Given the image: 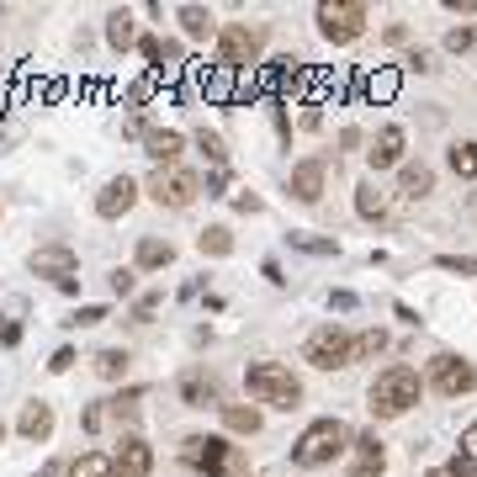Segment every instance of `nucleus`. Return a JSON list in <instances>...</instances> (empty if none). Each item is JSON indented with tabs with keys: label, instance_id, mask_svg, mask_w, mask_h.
Returning a JSON list of instances; mask_svg holds the SVG:
<instances>
[{
	"label": "nucleus",
	"instance_id": "58",
	"mask_svg": "<svg viewBox=\"0 0 477 477\" xmlns=\"http://www.w3.org/2000/svg\"><path fill=\"white\" fill-rule=\"evenodd\" d=\"M0 218H5V207H0Z\"/></svg>",
	"mask_w": 477,
	"mask_h": 477
},
{
	"label": "nucleus",
	"instance_id": "34",
	"mask_svg": "<svg viewBox=\"0 0 477 477\" xmlns=\"http://www.w3.org/2000/svg\"><path fill=\"white\" fill-rule=\"evenodd\" d=\"M477 48V27L473 22H462V27H451V32H446V54H456V59H462V54H473Z\"/></svg>",
	"mask_w": 477,
	"mask_h": 477
},
{
	"label": "nucleus",
	"instance_id": "51",
	"mask_svg": "<svg viewBox=\"0 0 477 477\" xmlns=\"http://www.w3.org/2000/svg\"><path fill=\"white\" fill-rule=\"evenodd\" d=\"M462 456H467V462H477V419L462 429Z\"/></svg>",
	"mask_w": 477,
	"mask_h": 477
},
{
	"label": "nucleus",
	"instance_id": "21",
	"mask_svg": "<svg viewBox=\"0 0 477 477\" xmlns=\"http://www.w3.org/2000/svg\"><path fill=\"white\" fill-rule=\"evenodd\" d=\"M356 218H366V223H387L393 218V191L377 186V176H366L356 186Z\"/></svg>",
	"mask_w": 477,
	"mask_h": 477
},
{
	"label": "nucleus",
	"instance_id": "35",
	"mask_svg": "<svg viewBox=\"0 0 477 477\" xmlns=\"http://www.w3.org/2000/svg\"><path fill=\"white\" fill-rule=\"evenodd\" d=\"M160 308H165V292H138L127 318H133V324H154V313H160Z\"/></svg>",
	"mask_w": 477,
	"mask_h": 477
},
{
	"label": "nucleus",
	"instance_id": "23",
	"mask_svg": "<svg viewBox=\"0 0 477 477\" xmlns=\"http://www.w3.org/2000/svg\"><path fill=\"white\" fill-rule=\"evenodd\" d=\"M218 419H223V435H244V440L265 429V409L260 403H223Z\"/></svg>",
	"mask_w": 477,
	"mask_h": 477
},
{
	"label": "nucleus",
	"instance_id": "13",
	"mask_svg": "<svg viewBox=\"0 0 477 477\" xmlns=\"http://www.w3.org/2000/svg\"><path fill=\"white\" fill-rule=\"evenodd\" d=\"M138 196H143V180H133V176H112L101 191H96V218L101 223H117V218H127L133 207H138Z\"/></svg>",
	"mask_w": 477,
	"mask_h": 477
},
{
	"label": "nucleus",
	"instance_id": "53",
	"mask_svg": "<svg viewBox=\"0 0 477 477\" xmlns=\"http://www.w3.org/2000/svg\"><path fill=\"white\" fill-rule=\"evenodd\" d=\"M451 16H477V0H440Z\"/></svg>",
	"mask_w": 477,
	"mask_h": 477
},
{
	"label": "nucleus",
	"instance_id": "30",
	"mask_svg": "<svg viewBox=\"0 0 477 477\" xmlns=\"http://www.w3.org/2000/svg\"><path fill=\"white\" fill-rule=\"evenodd\" d=\"M387 329H360L356 334V351H351V360H377V356H387Z\"/></svg>",
	"mask_w": 477,
	"mask_h": 477
},
{
	"label": "nucleus",
	"instance_id": "20",
	"mask_svg": "<svg viewBox=\"0 0 477 477\" xmlns=\"http://www.w3.org/2000/svg\"><path fill=\"white\" fill-rule=\"evenodd\" d=\"M435 191V165H424V160H403L398 165V186H393V196L398 202H424Z\"/></svg>",
	"mask_w": 477,
	"mask_h": 477
},
{
	"label": "nucleus",
	"instance_id": "14",
	"mask_svg": "<svg viewBox=\"0 0 477 477\" xmlns=\"http://www.w3.org/2000/svg\"><path fill=\"white\" fill-rule=\"evenodd\" d=\"M154 473V446L138 429H122L112 446V477H149Z\"/></svg>",
	"mask_w": 477,
	"mask_h": 477
},
{
	"label": "nucleus",
	"instance_id": "44",
	"mask_svg": "<svg viewBox=\"0 0 477 477\" xmlns=\"http://www.w3.org/2000/svg\"><path fill=\"white\" fill-rule=\"evenodd\" d=\"M74 345H59V351H54V356H48V371H54V377H64V371H69V366H74Z\"/></svg>",
	"mask_w": 477,
	"mask_h": 477
},
{
	"label": "nucleus",
	"instance_id": "6",
	"mask_svg": "<svg viewBox=\"0 0 477 477\" xmlns=\"http://www.w3.org/2000/svg\"><path fill=\"white\" fill-rule=\"evenodd\" d=\"M143 196H149L154 207H165V212H186V207H196V196H202V176L186 170V165H154V170L143 176Z\"/></svg>",
	"mask_w": 477,
	"mask_h": 477
},
{
	"label": "nucleus",
	"instance_id": "28",
	"mask_svg": "<svg viewBox=\"0 0 477 477\" xmlns=\"http://www.w3.org/2000/svg\"><path fill=\"white\" fill-rule=\"evenodd\" d=\"M64 477H112V451H80L64 467Z\"/></svg>",
	"mask_w": 477,
	"mask_h": 477
},
{
	"label": "nucleus",
	"instance_id": "18",
	"mask_svg": "<svg viewBox=\"0 0 477 477\" xmlns=\"http://www.w3.org/2000/svg\"><path fill=\"white\" fill-rule=\"evenodd\" d=\"M176 22H180V38H191V43H218V32H223L212 5H176Z\"/></svg>",
	"mask_w": 477,
	"mask_h": 477
},
{
	"label": "nucleus",
	"instance_id": "1",
	"mask_svg": "<svg viewBox=\"0 0 477 477\" xmlns=\"http://www.w3.org/2000/svg\"><path fill=\"white\" fill-rule=\"evenodd\" d=\"M419 398H424V371H419V366H409V360L382 366V371L371 377V387H366V409H371V419H403V414H414Z\"/></svg>",
	"mask_w": 477,
	"mask_h": 477
},
{
	"label": "nucleus",
	"instance_id": "39",
	"mask_svg": "<svg viewBox=\"0 0 477 477\" xmlns=\"http://www.w3.org/2000/svg\"><path fill=\"white\" fill-rule=\"evenodd\" d=\"M424 477H477V462H467V456L456 451V456H451L446 467H429V473H424Z\"/></svg>",
	"mask_w": 477,
	"mask_h": 477
},
{
	"label": "nucleus",
	"instance_id": "9",
	"mask_svg": "<svg viewBox=\"0 0 477 477\" xmlns=\"http://www.w3.org/2000/svg\"><path fill=\"white\" fill-rule=\"evenodd\" d=\"M424 387L440 398H467V393H477V366L456 351H435L424 360Z\"/></svg>",
	"mask_w": 477,
	"mask_h": 477
},
{
	"label": "nucleus",
	"instance_id": "47",
	"mask_svg": "<svg viewBox=\"0 0 477 477\" xmlns=\"http://www.w3.org/2000/svg\"><path fill=\"white\" fill-rule=\"evenodd\" d=\"M409 38H414V32H409V27H403V22H393V27H387V32H382V43H387V48H403V43H409Z\"/></svg>",
	"mask_w": 477,
	"mask_h": 477
},
{
	"label": "nucleus",
	"instance_id": "31",
	"mask_svg": "<svg viewBox=\"0 0 477 477\" xmlns=\"http://www.w3.org/2000/svg\"><path fill=\"white\" fill-rule=\"evenodd\" d=\"M366 96H371V101H393V96H398V69L382 64L377 74H366Z\"/></svg>",
	"mask_w": 477,
	"mask_h": 477
},
{
	"label": "nucleus",
	"instance_id": "50",
	"mask_svg": "<svg viewBox=\"0 0 477 477\" xmlns=\"http://www.w3.org/2000/svg\"><path fill=\"white\" fill-rule=\"evenodd\" d=\"M393 318H398L403 329H419V324H424V318H419V313L409 308V302H393Z\"/></svg>",
	"mask_w": 477,
	"mask_h": 477
},
{
	"label": "nucleus",
	"instance_id": "55",
	"mask_svg": "<svg viewBox=\"0 0 477 477\" xmlns=\"http://www.w3.org/2000/svg\"><path fill=\"white\" fill-rule=\"evenodd\" d=\"M0 440H5V419H0Z\"/></svg>",
	"mask_w": 477,
	"mask_h": 477
},
{
	"label": "nucleus",
	"instance_id": "32",
	"mask_svg": "<svg viewBox=\"0 0 477 477\" xmlns=\"http://www.w3.org/2000/svg\"><path fill=\"white\" fill-rule=\"evenodd\" d=\"M143 393H149V387H122V393H112V398H107V409H112V419H133L138 414V403H143Z\"/></svg>",
	"mask_w": 477,
	"mask_h": 477
},
{
	"label": "nucleus",
	"instance_id": "16",
	"mask_svg": "<svg viewBox=\"0 0 477 477\" xmlns=\"http://www.w3.org/2000/svg\"><path fill=\"white\" fill-rule=\"evenodd\" d=\"M27 271H32V276H48V282L59 287V282H69V276L80 271V255H74L69 244H38V249L27 255Z\"/></svg>",
	"mask_w": 477,
	"mask_h": 477
},
{
	"label": "nucleus",
	"instance_id": "17",
	"mask_svg": "<svg viewBox=\"0 0 477 477\" xmlns=\"http://www.w3.org/2000/svg\"><path fill=\"white\" fill-rule=\"evenodd\" d=\"M54 424H59V414H54L48 398H27L22 414H16V435H22L27 446H48V440H54Z\"/></svg>",
	"mask_w": 477,
	"mask_h": 477
},
{
	"label": "nucleus",
	"instance_id": "46",
	"mask_svg": "<svg viewBox=\"0 0 477 477\" xmlns=\"http://www.w3.org/2000/svg\"><path fill=\"white\" fill-rule=\"evenodd\" d=\"M360 143H366V133H360V127H340V154H356Z\"/></svg>",
	"mask_w": 477,
	"mask_h": 477
},
{
	"label": "nucleus",
	"instance_id": "10",
	"mask_svg": "<svg viewBox=\"0 0 477 477\" xmlns=\"http://www.w3.org/2000/svg\"><path fill=\"white\" fill-rule=\"evenodd\" d=\"M409 160V133L398 127V122H387V127H377L371 138H366V170L371 176H387V170H398Z\"/></svg>",
	"mask_w": 477,
	"mask_h": 477
},
{
	"label": "nucleus",
	"instance_id": "22",
	"mask_svg": "<svg viewBox=\"0 0 477 477\" xmlns=\"http://www.w3.org/2000/svg\"><path fill=\"white\" fill-rule=\"evenodd\" d=\"M186 133H176V127H149L143 133V154L154 160V165H180V154H186Z\"/></svg>",
	"mask_w": 477,
	"mask_h": 477
},
{
	"label": "nucleus",
	"instance_id": "5",
	"mask_svg": "<svg viewBox=\"0 0 477 477\" xmlns=\"http://www.w3.org/2000/svg\"><path fill=\"white\" fill-rule=\"evenodd\" d=\"M313 22H318V38L329 48H351V43L366 38V27H371V5L366 0H318L313 5Z\"/></svg>",
	"mask_w": 477,
	"mask_h": 477
},
{
	"label": "nucleus",
	"instance_id": "15",
	"mask_svg": "<svg viewBox=\"0 0 477 477\" xmlns=\"http://www.w3.org/2000/svg\"><path fill=\"white\" fill-rule=\"evenodd\" d=\"M387 473V446L377 429H356L351 456H345V477H382Z\"/></svg>",
	"mask_w": 477,
	"mask_h": 477
},
{
	"label": "nucleus",
	"instance_id": "8",
	"mask_svg": "<svg viewBox=\"0 0 477 477\" xmlns=\"http://www.w3.org/2000/svg\"><path fill=\"white\" fill-rule=\"evenodd\" d=\"M351 351H356V334L345 329V324H318L308 340H302V360L313 366V371H345V366H356L351 360Z\"/></svg>",
	"mask_w": 477,
	"mask_h": 477
},
{
	"label": "nucleus",
	"instance_id": "33",
	"mask_svg": "<svg viewBox=\"0 0 477 477\" xmlns=\"http://www.w3.org/2000/svg\"><path fill=\"white\" fill-rule=\"evenodd\" d=\"M287 244L292 249H302V255H340V238H318V234H287Z\"/></svg>",
	"mask_w": 477,
	"mask_h": 477
},
{
	"label": "nucleus",
	"instance_id": "4",
	"mask_svg": "<svg viewBox=\"0 0 477 477\" xmlns=\"http://www.w3.org/2000/svg\"><path fill=\"white\" fill-rule=\"evenodd\" d=\"M176 456L196 477H249V456L244 446H234V435H186Z\"/></svg>",
	"mask_w": 477,
	"mask_h": 477
},
{
	"label": "nucleus",
	"instance_id": "24",
	"mask_svg": "<svg viewBox=\"0 0 477 477\" xmlns=\"http://www.w3.org/2000/svg\"><path fill=\"white\" fill-rule=\"evenodd\" d=\"M91 371H96L101 382H127V371H133V351H127V345H101V351L91 356Z\"/></svg>",
	"mask_w": 477,
	"mask_h": 477
},
{
	"label": "nucleus",
	"instance_id": "25",
	"mask_svg": "<svg viewBox=\"0 0 477 477\" xmlns=\"http://www.w3.org/2000/svg\"><path fill=\"white\" fill-rule=\"evenodd\" d=\"M107 43H112V54L138 48V16H133L127 5H112V11H107Z\"/></svg>",
	"mask_w": 477,
	"mask_h": 477
},
{
	"label": "nucleus",
	"instance_id": "56",
	"mask_svg": "<svg viewBox=\"0 0 477 477\" xmlns=\"http://www.w3.org/2000/svg\"><path fill=\"white\" fill-rule=\"evenodd\" d=\"M0 133H5V112H0Z\"/></svg>",
	"mask_w": 477,
	"mask_h": 477
},
{
	"label": "nucleus",
	"instance_id": "38",
	"mask_svg": "<svg viewBox=\"0 0 477 477\" xmlns=\"http://www.w3.org/2000/svg\"><path fill=\"white\" fill-rule=\"evenodd\" d=\"M69 329H96V324H107V302H85L74 318H64Z\"/></svg>",
	"mask_w": 477,
	"mask_h": 477
},
{
	"label": "nucleus",
	"instance_id": "12",
	"mask_svg": "<svg viewBox=\"0 0 477 477\" xmlns=\"http://www.w3.org/2000/svg\"><path fill=\"white\" fill-rule=\"evenodd\" d=\"M324 191H329V160H298L292 170H287V196L302 202V207H318L324 202Z\"/></svg>",
	"mask_w": 477,
	"mask_h": 477
},
{
	"label": "nucleus",
	"instance_id": "41",
	"mask_svg": "<svg viewBox=\"0 0 477 477\" xmlns=\"http://www.w3.org/2000/svg\"><path fill=\"white\" fill-rule=\"evenodd\" d=\"M112 292H117V298H133V292H138V271H133V265H117V271H112Z\"/></svg>",
	"mask_w": 477,
	"mask_h": 477
},
{
	"label": "nucleus",
	"instance_id": "54",
	"mask_svg": "<svg viewBox=\"0 0 477 477\" xmlns=\"http://www.w3.org/2000/svg\"><path fill=\"white\" fill-rule=\"evenodd\" d=\"M302 127L313 133V127H324V112H318V101H308V112H302Z\"/></svg>",
	"mask_w": 477,
	"mask_h": 477
},
{
	"label": "nucleus",
	"instance_id": "11",
	"mask_svg": "<svg viewBox=\"0 0 477 477\" xmlns=\"http://www.w3.org/2000/svg\"><path fill=\"white\" fill-rule=\"evenodd\" d=\"M176 398L186 403V409H212V414L229 403V398H223V382H218L207 366H186V371H180L176 377Z\"/></svg>",
	"mask_w": 477,
	"mask_h": 477
},
{
	"label": "nucleus",
	"instance_id": "2",
	"mask_svg": "<svg viewBox=\"0 0 477 477\" xmlns=\"http://www.w3.org/2000/svg\"><path fill=\"white\" fill-rule=\"evenodd\" d=\"M351 440H356V429H351L345 419H334V414L308 419V424H302V435L292 440V467H298V473L334 467V462H345V456H351Z\"/></svg>",
	"mask_w": 477,
	"mask_h": 477
},
{
	"label": "nucleus",
	"instance_id": "43",
	"mask_svg": "<svg viewBox=\"0 0 477 477\" xmlns=\"http://www.w3.org/2000/svg\"><path fill=\"white\" fill-rule=\"evenodd\" d=\"M202 196H229V170H207L202 176Z\"/></svg>",
	"mask_w": 477,
	"mask_h": 477
},
{
	"label": "nucleus",
	"instance_id": "27",
	"mask_svg": "<svg viewBox=\"0 0 477 477\" xmlns=\"http://www.w3.org/2000/svg\"><path fill=\"white\" fill-rule=\"evenodd\" d=\"M196 249H202L207 260H223V255H234V229H229V223H207V229L196 234Z\"/></svg>",
	"mask_w": 477,
	"mask_h": 477
},
{
	"label": "nucleus",
	"instance_id": "3",
	"mask_svg": "<svg viewBox=\"0 0 477 477\" xmlns=\"http://www.w3.org/2000/svg\"><path fill=\"white\" fill-rule=\"evenodd\" d=\"M244 393H249V403L276 409V414H298L302 409V377L287 360H249L244 366Z\"/></svg>",
	"mask_w": 477,
	"mask_h": 477
},
{
	"label": "nucleus",
	"instance_id": "19",
	"mask_svg": "<svg viewBox=\"0 0 477 477\" xmlns=\"http://www.w3.org/2000/svg\"><path fill=\"white\" fill-rule=\"evenodd\" d=\"M176 265V244L160 234H143L138 244H133V271L138 276H154V271H170Z\"/></svg>",
	"mask_w": 477,
	"mask_h": 477
},
{
	"label": "nucleus",
	"instance_id": "49",
	"mask_svg": "<svg viewBox=\"0 0 477 477\" xmlns=\"http://www.w3.org/2000/svg\"><path fill=\"white\" fill-rule=\"evenodd\" d=\"M356 292H351V287H340V292H329V308H334V313H351V308H356Z\"/></svg>",
	"mask_w": 477,
	"mask_h": 477
},
{
	"label": "nucleus",
	"instance_id": "45",
	"mask_svg": "<svg viewBox=\"0 0 477 477\" xmlns=\"http://www.w3.org/2000/svg\"><path fill=\"white\" fill-rule=\"evenodd\" d=\"M260 276L271 282V287H287V271H282V260L271 255V260H260Z\"/></svg>",
	"mask_w": 477,
	"mask_h": 477
},
{
	"label": "nucleus",
	"instance_id": "7",
	"mask_svg": "<svg viewBox=\"0 0 477 477\" xmlns=\"http://www.w3.org/2000/svg\"><path fill=\"white\" fill-rule=\"evenodd\" d=\"M218 69H234V74H255L260 69V54H265V32L249 27V22H223L218 32Z\"/></svg>",
	"mask_w": 477,
	"mask_h": 477
},
{
	"label": "nucleus",
	"instance_id": "42",
	"mask_svg": "<svg viewBox=\"0 0 477 477\" xmlns=\"http://www.w3.org/2000/svg\"><path fill=\"white\" fill-rule=\"evenodd\" d=\"M107 419H112V409H107V398H101V403H91V409L80 414V429H85V435H96V429H101Z\"/></svg>",
	"mask_w": 477,
	"mask_h": 477
},
{
	"label": "nucleus",
	"instance_id": "57",
	"mask_svg": "<svg viewBox=\"0 0 477 477\" xmlns=\"http://www.w3.org/2000/svg\"><path fill=\"white\" fill-rule=\"evenodd\" d=\"M473 212H477V191H473Z\"/></svg>",
	"mask_w": 477,
	"mask_h": 477
},
{
	"label": "nucleus",
	"instance_id": "37",
	"mask_svg": "<svg viewBox=\"0 0 477 477\" xmlns=\"http://www.w3.org/2000/svg\"><path fill=\"white\" fill-rule=\"evenodd\" d=\"M435 271H451V276H477V255H435Z\"/></svg>",
	"mask_w": 477,
	"mask_h": 477
},
{
	"label": "nucleus",
	"instance_id": "26",
	"mask_svg": "<svg viewBox=\"0 0 477 477\" xmlns=\"http://www.w3.org/2000/svg\"><path fill=\"white\" fill-rule=\"evenodd\" d=\"M446 165H451L456 180H477V138H456V143L446 149Z\"/></svg>",
	"mask_w": 477,
	"mask_h": 477
},
{
	"label": "nucleus",
	"instance_id": "52",
	"mask_svg": "<svg viewBox=\"0 0 477 477\" xmlns=\"http://www.w3.org/2000/svg\"><path fill=\"white\" fill-rule=\"evenodd\" d=\"M234 207H238V212H260V207H265V202H260V196H255V191H238V196H234Z\"/></svg>",
	"mask_w": 477,
	"mask_h": 477
},
{
	"label": "nucleus",
	"instance_id": "36",
	"mask_svg": "<svg viewBox=\"0 0 477 477\" xmlns=\"http://www.w3.org/2000/svg\"><path fill=\"white\" fill-rule=\"evenodd\" d=\"M138 54H143V64H149V74H160V64H165V38L143 32V38H138Z\"/></svg>",
	"mask_w": 477,
	"mask_h": 477
},
{
	"label": "nucleus",
	"instance_id": "48",
	"mask_svg": "<svg viewBox=\"0 0 477 477\" xmlns=\"http://www.w3.org/2000/svg\"><path fill=\"white\" fill-rule=\"evenodd\" d=\"M22 334H27V329H22L16 318H11V324H0V345H5V351H16V345H22Z\"/></svg>",
	"mask_w": 477,
	"mask_h": 477
},
{
	"label": "nucleus",
	"instance_id": "29",
	"mask_svg": "<svg viewBox=\"0 0 477 477\" xmlns=\"http://www.w3.org/2000/svg\"><path fill=\"white\" fill-rule=\"evenodd\" d=\"M191 143L207 154V165H212V170H229V143H223V133H212V127H196V133H191Z\"/></svg>",
	"mask_w": 477,
	"mask_h": 477
},
{
	"label": "nucleus",
	"instance_id": "40",
	"mask_svg": "<svg viewBox=\"0 0 477 477\" xmlns=\"http://www.w3.org/2000/svg\"><path fill=\"white\" fill-rule=\"evenodd\" d=\"M398 69H409V74H429V69H435V54H429V48H409V54L398 59Z\"/></svg>",
	"mask_w": 477,
	"mask_h": 477
}]
</instances>
